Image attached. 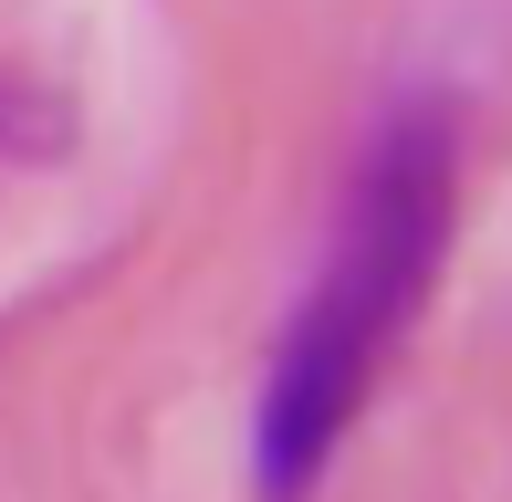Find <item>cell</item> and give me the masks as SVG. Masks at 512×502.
Segmentation results:
<instances>
[{"mask_svg": "<svg viewBox=\"0 0 512 502\" xmlns=\"http://www.w3.org/2000/svg\"><path fill=\"white\" fill-rule=\"evenodd\" d=\"M450 220H460L450 116L398 105L366 136L356 178L335 199V231H324V262L262 367V398H251V482H262V502H304L335 471L345 429L366 419L398 335L418 325L439 262H450Z\"/></svg>", "mask_w": 512, "mask_h": 502, "instance_id": "cell-1", "label": "cell"}]
</instances>
